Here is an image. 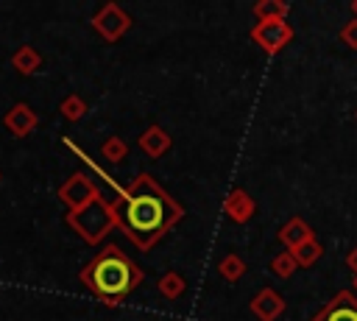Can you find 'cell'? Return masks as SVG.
I'll return each instance as SVG.
<instances>
[{
    "mask_svg": "<svg viewBox=\"0 0 357 321\" xmlns=\"http://www.w3.org/2000/svg\"><path fill=\"white\" fill-rule=\"evenodd\" d=\"M310 321H357V296L351 290H337Z\"/></svg>",
    "mask_w": 357,
    "mask_h": 321,
    "instance_id": "cell-7",
    "label": "cell"
},
{
    "mask_svg": "<svg viewBox=\"0 0 357 321\" xmlns=\"http://www.w3.org/2000/svg\"><path fill=\"white\" fill-rule=\"evenodd\" d=\"M100 156L112 165H120L128 156V142L123 137H106L103 145H100Z\"/></svg>",
    "mask_w": 357,
    "mask_h": 321,
    "instance_id": "cell-16",
    "label": "cell"
},
{
    "mask_svg": "<svg viewBox=\"0 0 357 321\" xmlns=\"http://www.w3.org/2000/svg\"><path fill=\"white\" fill-rule=\"evenodd\" d=\"M351 285H354V290H357V276H354V282H351Z\"/></svg>",
    "mask_w": 357,
    "mask_h": 321,
    "instance_id": "cell-24",
    "label": "cell"
},
{
    "mask_svg": "<svg viewBox=\"0 0 357 321\" xmlns=\"http://www.w3.org/2000/svg\"><path fill=\"white\" fill-rule=\"evenodd\" d=\"M248 36L259 50H265L268 56H276L293 39V28L287 20H268V22H257Z\"/></svg>",
    "mask_w": 357,
    "mask_h": 321,
    "instance_id": "cell-4",
    "label": "cell"
},
{
    "mask_svg": "<svg viewBox=\"0 0 357 321\" xmlns=\"http://www.w3.org/2000/svg\"><path fill=\"white\" fill-rule=\"evenodd\" d=\"M346 265H349V268H351V274L357 276V246L349 251V257H346Z\"/></svg>",
    "mask_w": 357,
    "mask_h": 321,
    "instance_id": "cell-22",
    "label": "cell"
},
{
    "mask_svg": "<svg viewBox=\"0 0 357 321\" xmlns=\"http://www.w3.org/2000/svg\"><path fill=\"white\" fill-rule=\"evenodd\" d=\"M92 28L100 33V39L117 42V39H123V33H128V28H131V14H128L126 8H120L117 3H106V6L92 17Z\"/></svg>",
    "mask_w": 357,
    "mask_h": 321,
    "instance_id": "cell-5",
    "label": "cell"
},
{
    "mask_svg": "<svg viewBox=\"0 0 357 321\" xmlns=\"http://www.w3.org/2000/svg\"><path fill=\"white\" fill-rule=\"evenodd\" d=\"M142 276V268L117 246H103L100 254H95L78 274L86 290L109 307L120 304L128 293H134Z\"/></svg>",
    "mask_w": 357,
    "mask_h": 321,
    "instance_id": "cell-2",
    "label": "cell"
},
{
    "mask_svg": "<svg viewBox=\"0 0 357 321\" xmlns=\"http://www.w3.org/2000/svg\"><path fill=\"white\" fill-rule=\"evenodd\" d=\"M11 67H14L20 75H33V73L42 67V56H39L36 47L20 45V47L11 53Z\"/></svg>",
    "mask_w": 357,
    "mask_h": 321,
    "instance_id": "cell-13",
    "label": "cell"
},
{
    "mask_svg": "<svg viewBox=\"0 0 357 321\" xmlns=\"http://www.w3.org/2000/svg\"><path fill=\"white\" fill-rule=\"evenodd\" d=\"M59 112L64 114V120L78 123V120L86 114V100H84V98H78V95H67V98L59 103Z\"/></svg>",
    "mask_w": 357,
    "mask_h": 321,
    "instance_id": "cell-18",
    "label": "cell"
},
{
    "mask_svg": "<svg viewBox=\"0 0 357 321\" xmlns=\"http://www.w3.org/2000/svg\"><path fill=\"white\" fill-rule=\"evenodd\" d=\"M36 123H39V117H36V112L28 106V103H14L6 114H3V126L14 134V137H28L33 128H36Z\"/></svg>",
    "mask_w": 357,
    "mask_h": 321,
    "instance_id": "cell-8",
    "label": "cell"
},
{
    "mask_svg": "<svg viewBox=\"0 0 357 321\" xmlns=\"http://www.w3.org/2000/svg\"><path fill=\"white\" fill-rule=\"evenodd\" d=\"M98 195H100V190H98V187L92 184V179L84 176V173H73V176L59 187V201H64L67 212H75V209L86 207V204L95 201Z\"/></svg>",
    "mask_w": 357,
    "mask_h": 321,
    "instance_id": "cell-6",
    "label": "cell"
},
{
    "mask_svg": "<svg viewBox=\"0 0 357 321\" xmlns=\"http://www.w3.org/2000/svg\"><path fill=\"white\" fill-rule=\"evenodd\" d=\"M159 293L167 299V301H173V299H178L181 293H184V279H181V274H176V271H170V274H165L162 279H159Z\"/></svg>",
    "mask_w": 357,
    "mask_h": 321,
    "instance_id": "cell-19",
    "label": "cell"
},
{
    "mask_svg": "<svg viewBox=\"0 0 357 321\" xmlns=\"http://www.w3.org/2000/svg\"><path fill=\"white\" fill-rule=\"evenodd\" d=\"M296 271H298V265H296V260H293L290 251H282V254H276L271 260V274L279 276V279H290Z\"/></svg>",
    "mask_w": 357,
    "mask_h": 321,
    "instance_id": "cell-20",
    "label": "cell"
},
{
    "mask_svg": "<svg viewBox=\"0 0 357 321\" xmlns=\"http://www.w3.org/2000/svg\"><path fill=\"white\" fill-rule=\"evenodd\" d=\"M351 11H354V17H357V0H354V3H351Z\"/></svg>",
    "mask_w": 357,
    "mask_h": 321,
    "instance_id": "cell-23",
    "label": "cell"
},
{
    "mask_svg": "<svg viewBox=\"0 0 357 321\" xmlns=\"http://www.w3.org/2000/svg\"><path fill=\"white\" fill-rule=\"evenodd\" d=\"M251 11H254L257 22H268V20H284L290 6L284 0H257Z\"/></svg>",
    "mask_w": 357,
    "mask_h": 321,
    "instance_id": "cell-14",
    "label": "cell"
},
{
    "mask_svg": "<svg viewBox=\"0 0 357 321\" xmlns=\"http://www.w3.org/2000/svg\"><path fill=\"white\" fill-rule=\"evenodd\" d=\"M251 313L259 318V321H276L282 313H284V299L273 290V288H262L254 299H251Z\"/></svg>",
    "mask_w": 357,
    "mask_h": 321,
    "instance_id": "cell-9",
    "label": "cell"
},
{
    "mask_svg": "<svg viewBox=\"0 0 357 321\" xmlns=\"http://www.w3.org/2000/svg\"><path fill=\"white\" fill-rule=\"evenodd\" d=\"M67 223L73 232H78V237H84L89 246H100V240L117 229V218H114V209H112V201L98 195L95 201H89L86 207L75 209V212H67Z\"/></svg>",
    "mask_w": 357,
    "mask_h": 321,
    "instance_id": "cell-3",
    "label": "cell"
},
{
    "mask_svg": "<svg viewBox=\"0 0 357 321\" xmlns=\"http://www.w3.org/2000/svg\"><path fill=\"white\" fill-rule=\"evenodd\" d=\"M64 148H70L75 156H81L84 162H89L100 179H106V184H112L117 190V198H112V209L117 218V229L139 248V251H151L181 218H184V207L156 184V179L151 173H139L128 187H120L109 173L100 170V165H95L84 148H78L70 137H64Z\"/></svg>",
    "mask_w": 357,
    "mask_h": 321,
    "instance_id": "cell-1",
    "label": "cell"
},
{
    "mask_svg": "<svg viewBox=\"0 0 357 321\" xmlns=\"http://www.w3.org/2000/svg\"><path fill=\"white\" fill-rule=\"evenodd\" d=\"M254 209H257V204H254V198H251L243 187H234V190L226 195V201H223V212H226V218L234 221V223L251 221Z\"/></svg>",
    "mask_w": 357,
    "mask_h": 321,
    "instance_id": "cell-11",
    "label": "cell"
},
{
    "mask_svg": "<svg viewBox=\"0 0 357 321\" xmlns=\"http://www.w3.org/2000/svg\"><path fill=\"white\" fill-rule=\"evenodd\" d=\"M340 42L351 50H357V17H351L343 28H340Z\"/></svg>",
    "mask_w": 357,
    "mask_h": 321,
    "instance_id": "cell-21",
    "label": "cell"
},
{
    "mask_svg": "<svg viewBox=\"0 0 357 321\" xmlns=\"http://www.w3.org/2000/svg\"><path fill=\"white\" fill-rule=\"evenodd\" d=\"M137 145H139V151L145 154V156H151V159H159V156H165L167 151H170V145H173V140H170V134L162 128V126H148L142 134H139V140H137Z\"/></svg>",
    "mask_w": 357,
    "mask_h": 321,
    "instance_id": "cell-10",
    "label": "cell"
},
{
    "mask_svg": "<svg viewBox=\"0 0 357 321\" xmlns=\"http://www.w3.org/2000/svg\"><path fill=\"white\" fill-rule=\"evenodd\" d=\"M218 271H220V276H223L226 282H237V279H243V274H245V262H243V257H237V254H226V257L218 262Z\"/></svg>",
    "mask_w": 357,
    "mask_h": 321,
    "instance_id": "cell-17",
    "label": "cell"
},
{
    "mask_svg": "<svg viewBox=\"0 0 357 321\" xmlns=\"http://www.w3.org/2000/svg\"><path fill=\"white\" fill-rule=\"evenodd\" d=\"M312 237H315V232H312V226L304 218H290L279 229V240H282V246H287V251L301 246V243H307V240H312Z\"/></svg>",
    "mask_w": 357,
    "mask_h": 321,
    "instance_id": "cell-12",
    "label": "cell"
},
{
    "mask_svg": "<svg viewBox=\"0 0 357 321\" xmlns=\"http://www.w3.org/2000/svg\"><path fill=\"white\" fill-rule=\"evenodd\" d=\"M290 254H293V260H296V265H298V268H310V265H315V262L321 260L324 246L312 237V240H307V243H301V246L290 248Z\"/></svg>",
    "mask_w": 357,
    "mask_h": 321,
    "instance_id": "cell-15",
    "label": "cell"
}]
</instances>
